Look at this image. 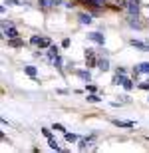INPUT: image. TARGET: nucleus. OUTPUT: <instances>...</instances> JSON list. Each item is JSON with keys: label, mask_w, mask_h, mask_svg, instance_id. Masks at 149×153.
Instances as JSON below:
<instances>
[{"label": "nucleus", "mask_w": 149, "mask_h": 153, "mask_svg": "<svg viewBox=\"0 0 149 153\" xmlns=\"http://www.w3.org/2000/svg\"><path fill=\"white\" fill-rule=\"evenodd\" d=\"M147 44H149V40H147Z\"/></svg>", "instance_id": "obj_23"}, {"label": "nucleus", "mask_w": 149, "mask_h": 153, "mask_svg": "<svg viewBox=\"0 0 149 153\" xmlns=\"http://www.w3.org/2000/svg\"><path fill=\"white\" fill-rule=\"evenodd\" d=\"M76 76H78V78H82V79H86V82H90V79H92V74H90L87 70H76Z\"/></svg>", "instance_id": "obj_8"}, {"label": "nucleus", "mask_w": 149, "mask_h": 153, "mask_svg": "<svg viewBox=\"0 0 149 153\" xmlns=\"http://www.w3.org/2000/svg\"><path fill=\"white\" fill-rule=\"evenodd\" d=\"M4 36H8V38H16L18 32H16L14 26H6V24H4Z\"/></svg>", "instance_id": "obj_6"}, {"label": "nucleus", "mask_w": 149, "mask_h": 153, "mask_svg": "<svg viewBox=\"0 0 149 153\" xmlns=\"http://www.w3.org/2000/svg\"><path fill=\"white\" fill-rule=\"evenodd\" d=\"M66 139H68V141H78V135H74V133H66Z\"/></svg>", "instance_id": "obj_16"}, {"label": "nucleus", "mask_w": 149, "mask_h": 153, "mask_svg": "<svg viewBox=\"0 0 149 153\" xmlns=\"http://www.w3.org/2000/svg\"><path fill=\"white\" fill-rule=\"evenodd\" d=\"M54 129H58V131H64V129H66V127H64L62 123H54Z\"/></svg>", "instance_id": "obj_21"}, {"label": "nucleus", "mask_w": 149, "mask_h": 153, "mask_svg": "<svg viewBox=\"0 0 149 153\" xmlns=\"http://www.w3.org/2000/svg\"><path fill=\"white\" fill-rule=\"evenodd\" d=\"M129 44H131L133 48L141 50V52H147L149 50V44H147V42H141V40H135V38H133V40H129Z\"/></svg>", "instance_id": "obj_3"}, {"label": "nucleus", "mask_w": 149, "mask_h": 153, "mask_svg": "<svg viewBox=\"0 0 149 153\" xmlns=\"http://www.w3.org/2000/svg\"><path fill=\"white\" fill-rule=\"evenodd\" d=\"M87 38L93 40V42H98V44H102V46H103V42H105V38H103L102 32H90V34H87Z\"/></svg>", "instance_id": "obj_4"}, {"label": "nucleus", "mask_w": 149, "mask_h": 153, "mask_svg": "<svg viewBox=\"0 0 149 153\" xmlns=\"http://www.w3.org/2000/svg\"><path fill=\"white\" fill-rule=\"evenodd\" d=\"M92 20H93L92 14H87V12H82L80 14V22L82 24H92Z\"/></svg>", "instance_id": "obj_10"}, {"label": "nucleus", "mask_w": 149, "mask_h": 153, "mask_svg": "<svg viewBox=\"0 0 149 153\" xmlns=\"http://www.w3.org/2000/svg\"><path fill=\"white\" fill-rule=\"evenodd\" d=\"M40 36H32V38H30V42H32V44H36V46H38V44H40Z\"/></svg>", "instance_id": "obj_19"}, {"label": "nucleus", "mask_w": 149, "mask_h": 153, "mask_svg": "<svg viewBox=\"0 0 149 153\" xmlns=\"http://www.w3.org/2000/svg\"><path fill=\"white\" fill-rule=\"evenodd\" d=\"M86 97H87V102H93V103L102 102V97H99V96H96V94H92V96H86Z\"/></svg>", "instance_id": "obj_13"}, {"label": "nucleus", "mask_w": 149, "mask_h": 153, "mask_svg": "<svg viewBox=\"0 0 149 153\" xmlns=\"http://www.w3.org/2000/svg\"><path fill=\"white\" fill-rule=\"evenodd\" d=\"M127 10L131 16H139V0H127Z\"/></svg>", "instance_id": "obj_1"}, {"label": "nucleus", "mask_w": 149, "mask_h": 153, "mask_svg": "<svg viewBox=\"0 0 149 153\" xmlns=\"http://www.w3.org/2000/svg\"><path fill=\"white\" fill-rule=\"evenodd\" d=\"M24 72H26L28 76H32V78H36V68H34V66H26Z\"/></svg>", "instance_id": "obj_12"}, {"label": "nucleus", "mask_w": 149, "mask_h": 153, "mask_svg": "<svg viewBox=\"0 0 149 153\" xmlns=\"http://www.w3.org/2000/svg\"><path fill=\"white\" fill-rule=\"evenodd\" d=\"M133 74L137 76V74H149V62H143V64H139L137 68L133 70Z\"/></svg>", "instance_id": "obj_5"}, {"label": "nucleus", "mask_w": 149, "mask_h": 153, "mask_svg": "<svg viewBox=\"0 0 149 153\" xmlns=\"http://www.w3.org/2000/svg\"><path fill=\"white\" fill-rule=\"evenodd\" d=\"M56 56H58V46H50V50H48V58L54 60Z\"/></svg>", "instance_id": "obj_11"}, {"label": "nucleus", "mask_w": 149, "mask_h": 153, "mask_svg": "<svg viewBox=\"0 0 149 153\" xmlns=\"http://www.w3.org/2000/svg\"><path fill=\"white\" fill-rule=\"evenodd\" d=\"M139 88H141V90H149V82L147 84H139Z\"/></svg>", "instance_id": "obj_22"}, {"label": "nucleus", "mask_w": 149, "mask_h": 153, "mask_svg": "<svg viewBox=\"0 0 149 153\" xmlns=\"http://www.w3.org/2000/svg\"><path fill=\"white\" fill-rule=\"evenodd\" d=\"M50 44H52V42H50L48 38H42V40H40V44H38V46H40V48H48Z\"/></svg>", "instance_id": "obj_14"}, {"label": "nucleus", "mask_w": 149, "mask_h": 153, "mask_svg": "<svg viewBox=\"0 0 149 153\" xmlns=\"http://www.w3.org/2000/svg\"><path fill=\"white\" fill-rule=\"evenodd\" d=\"M38 2H40V6H42V8H48V6L52 4V0H38Z\"/></svg>", "instance_id": "obj_18"}, {"label": "nucleus", "mask_w": 149, "mask_h": 153, "mask_svg": "<svg viewBox=\"0 0 149 153\" xmlns=\"http://www.w3.org/2000/svg\"><path fill=\"white\" fill-rule=\"evenodd\" d=\"M113 125H117V127H127V129L135 127V123H133V121H119V119H113Z\"/></svg>", "instance_id": "obj_7"}, {"label": "nucleus", "mask_w": 149, "mask_h": 153, "mask_svg": "<svg viewBox=\"0 0 149 153\" xmlns=\"http://www.w3.org/2000/svg\"><path fill=\"white\" fill-rule=\"evenodd\" d=\"M123 88H125V90H131V88H133V82L127 78V79H125V84H123Z\"/></svg>", "instance_id": "obj_17"}, {"label": "nucleus", "mask_w": 149, "mask_h": 153, "mask_svg": "<svg viewBox=\"0 0 149 153\" xmlns=\"http://www.w3.org/2000/svg\"><path fill=\"white\" fill-rule=\"evenodd\" d=\"M86 62H87L90 68H92V66H98V56H96L93 50H86Z\"/></svg>", "instance_id": "obj_2"}, {"label": "nucleus", "mask_w": 149, "mask_h": 153, "mask_svg": "<svg viewBox=\"0 0 149 153\" xmlns=\"http://www.w3.org/2000/svg\"><path fill=\"white\" fill-rule=\"evenodd\" d=\"M98 66H99V70H102V72H107V70H109V60H107V58H99V60H98Z\"/></svg>", "instance_id": "obj_9"}, {"label": "nucleus", "mask_w": 149, "mask_h": 153, "mask_svg": "<svg viewBox=\"0 0 149 153\" xmlns=\"http://www.w3.org/2000/svg\"><path fill=\"white\" fill-rule=\"evenodd\" d=\"M48 143H50V147H52V149L60 151V145H58V141H56V139H52V137H50V141H48Z\"/></svg>", "instance_id": "obj_15"}, {"label": "nucleus", "mask_w": 149, "mask_h": 153, "mask_svg": "<svg viewBox=\"0 0 149 153\" xmlns=\"http://www.w3.org/2000/svg\"><path fill=\"white\" fill-rule=\"evenodd\" d=\"M20 44H22L20 40H10V42H8V46H20Z\"/></svg>", "instance_id": "obj_20"}]
</instances>
